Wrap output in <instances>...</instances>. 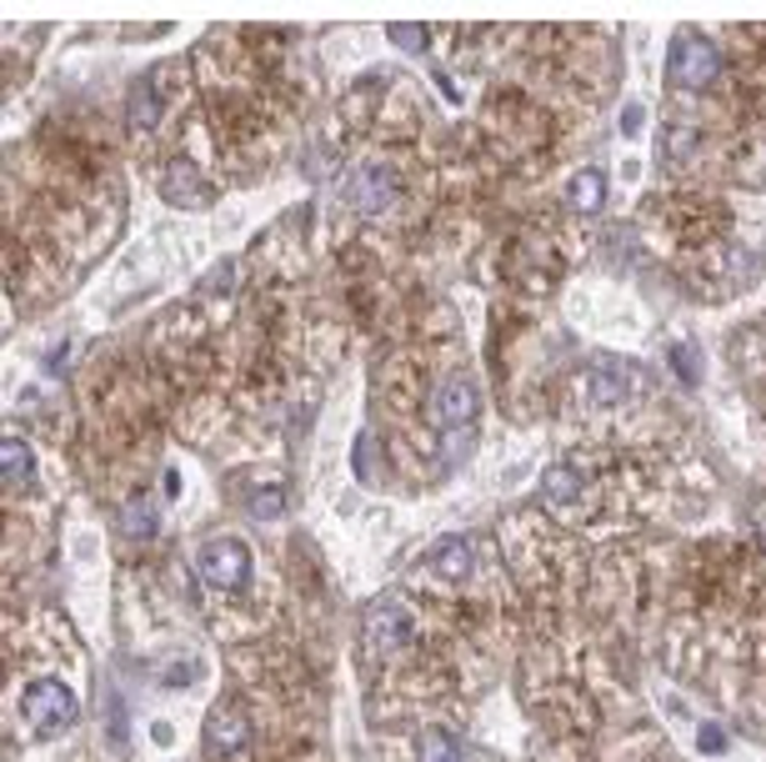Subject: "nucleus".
<instances>
[{"label":"nucleus","mask_w":766,"mask_h":762,"mask_svg":"<svg viewBox=\"0 0 766 762\" xmlns=\"http://www.w3.org/2000/svg\"><path fill=\"white\" fill-rule=\"evenodd\" d=\"M426 567L437 572L441 582H472V572H476V547L466 542V536H441V547H431Z\"/></svg>","instance_id":"obj_9"},{"label":"nucleus","mask_w":766,"mask_h":762,"mask_svg":"<svg viewBox=\"0 0 766 762\" xmlns=\"http://www.w3.org/2000/svg\"><path fill=\"white\" fill-rule=\"evenodd\" d=\"M391 46H402V50H411V56H421L426 46H431V31L426 25H416V21H391Z\"/></svg>","instance_id":"obj_15"},{"label":"nucleus","mask_w":766,"mask_h":762,"mask_svg":"<svg viewBox=\"0 0 766 762\" xmlns=\"http://www.w3.org/2000/svg\"><path fill=\"white\" fill-rule=\"evenodd\" d=\"M421 762H461V748L446 732H426L421 738Z\"/></svg>","instance_id":"obj_16"},{"label":"nucleus","mask_w":766,"mask_h":762,"mask_svg":"<svg viewBox=\"0 0 766 762\" xmlns=\"http://www.w3.org/2000/svg\"><path fill=\"white\" fill-rule=\"evenodd\" d=\"M120 532H126V542H151L155 532V501L146 497H130L126 507H120Z\"/></svg>","instance_id":"obj_14"},{"label":"nucleus","mask_w":766,"mask_h":762,"mask_svg":"<svg viewBox=\"0 0 766 762\" xmlns=\"http://www.w3.org/2000/svg\"><path fill=\"white\" fill-rule=\"evenodd\" d=\"M0 482H5V492H11V497L36 482V457H31V447H25L21 437L0 441Z\"/></svg>","instance_id":"obj_11"},{"label":"nucleus","mask_w":766,"mask_h":762,"mask_svg":"<svg viewBox=\"0 0 766 762\" xmlns=\"http://www.w3.org/2000/svg\"><path fill=\"white\" fill-rule=\"evenodd\" d=\"M641 392V371L622 367V361H591L577 381H571V396L587 412H606V406H622Z\"/></svg>","instance_id":"obj_3"},{"label":"nucleus","mask_w":766,"mask_h":762,"mask_svg":"<svg viewBox=\"0 0 766 762\" xmlns=\"http://www.w3.org/2000/svg\"><path fill=\"white\" fill-rule=\"evenodd\" d=\"M346 201L361 216H386L391 201H396V171L391 166H361L346 181Z\"/></svg>","instance_id":"obj_6"},{"label":"nucleus","mask_w":766,"mask_h":762,"mask_svg":"<svg viewBox=\"0 0 766 762\" xmlns=\"http://www.w3.org/2000/svg\"><path fill=\"white\" fill-rule=\"evenodd\" d=\"M701 752H727V732L721 727H701Z\"/></svg>","instance_id":"obj_18"},{"label":"nucleus","mask_w":766,"mask_h":762,"mask_svg":"<svg viewBox=\"0 0 766 762\" xmlns=\"http://www.w3.org/2000/svg\"><path fill=\"white\" fill-rule=\"evenodd\" d=\"M21 717H25V727H31V738L50 742V738H60L66 727H76L81 703H76V692L66 688V682L36 678L31 688H25V697H21Z\"/></svg>","instance_id":"obj_1"},{"label":"nucleus","mask_w":766,"mask_h":762,"mask_svg":"<svg viewBox=\"0 0 766 762\" xmlns=\"http://www.w3.org/2000/svg\"><path fill=\"white\" fill-rule=\"evenodd\" d=\"M721 76V50L711 46L701 31H682V36L672 41V66H666V81H672V91L682 95H701L711 91Z\"/></svg>","instance_id":"obj_2"},{"label":"nucleus","mask_w":766,"mask_h":762,"mask_svg":"<svg viewBox=\"0 0 766 762\" xmlns=\"http://www.w3.org/2000/svg\"><path fill=\"white\" fill-rule=\"evenodd\" d=\"M431 412H437V427L466 431L476 422V412H481V386H476V377H466V371L446 377L441 381V392H437V402H431Z\"/></svg>","instance_id":"obj_5"},{"label":"nucleus","mask_w":766,"mask_h":762,"mask_svg":"<svg viewBox=\"0 0 766 762\" xmlns=\"http://www.w3.org/2000/svg\"><path fill=\"white\" fill-rule=\"evenodd\" d=\"M161 196H165L171 206H181V211H190V206H206V201H211V186L201 181V166L181 155V161H171V166L161 171Z\"/></svg>","instance_id":"obj_7"},{"label":"nucleus","mask_w":766,"mask_h":762,"mask_svg":"<svg viewBox=\"0 0 766 762\" xmlns=\"http://www.w3.org/2000/svg\"><path fill=\"white\" fill-rule=\"evenodd\" d=\"M126 116H130V136H146V131H155V120H161V91H155L151 81H141L136 91H130V106H126Z\"/></svg>","instance_id":"obj_13"},{"label":"nucleus","mask_w":766,"mask_h":762,"mask_svg":"<svg viewBox=\"0 0 766 762\" xmlns=\"http://www.w3.org/2000/svg\"><path fill=\"white\" fill-rule=\"evenodd\" d=\"M281 497H286L281 487H256V492H251V512H256V517H276L286 507Z\"/></svg>","instance_id":"obj_17"},{"label":"nucleus","mask_w":766,"mask_h":762,"mask_svg":"<svg viewBox=\"0 0 766 762\" xmlns=\"http://www.w3.org/2000/svg\"><path fill=\"white\" fill-rule=\"evenodd\" d=\"M365 637H371V647H381V653L411 643V612H406L402 602H381V608L371 612V622H365Z\"/></svg>","instance_id":"obj_10"},{"label":"nucleus","mask_w":766,"mask_h":762,"mask_svg":"<svg viewBox=\"0 0 766 762\" xmlns=\"http://www.w3.org/2000/svg\"><path fill=\"white\" fill-rule=\"evenodd\" d=\"M201 582H211L216 592H241L251 582V547L241 536L221 532L201 547Z\"/></svg>","instance_id":"obj_4"},{"label":"nucleus","mask_w":766,"mask_h":762,"mask_svg":"<svg viewBox=\"0 0 766 762\" xmlns=\"http://www.w3.org/2000/svg\"><path fill=\"white\" fill-rule=\"evenodd\" d=\"M206 742H211L216 752H241L251 742V717H246V707L241 703H231V697H225V703H216L211 707V723H206Z\"/></svg>","instance_id":"obj_8"},{"label":"nucleus","mask_w":766,"mask_h":762,"mask_svg":"<svg viewBox=\"0 0 766 762\" xmlns=\"http://www.w3.org/2000/svg\"><path fill=\"white\" fill-rule=\"evenodd\" d=\"M566 206H571V211L577 216H596L606 206V176L596 166L591 171H577V176H571V186H566Z\"/></svg>","instance_id":"obj_12"}]
</instances>
